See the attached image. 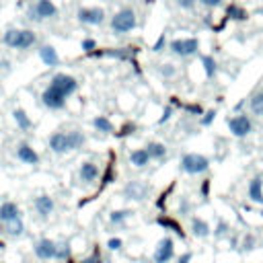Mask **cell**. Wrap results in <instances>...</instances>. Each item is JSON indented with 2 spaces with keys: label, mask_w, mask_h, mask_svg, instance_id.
<instances>
[{
  "label": "cell",
  "mask_w": 263,
  "mask_h": 263,
  "mask_svg": "<svg viewBox=\"0 0 263 263\" xmlns=\"http://www.w3.org/2000/svg\"><path fill=\"white\" fill-rule=\"evenodd\" d=\"M2 43L10 49H29L37 43V35L33 29H16L10 27L2 35Z\"/></svg>",
  "instance_id": "1"
},
{
  "label": "cell",
  "mask_w": 263,
  "mask_h": 263,
  "mask_svg": "<svg viewBox=\"0 0 263 263\" xmlns=\"http://www.w3.org/2000/svg\"><path fill=\"white\" fill-rule=\"evenodd\" d=\"M136 25H138V18L134 8H121L111 16V31L117 35L129 33L132 29H136Z\"/></svg>",
  "instance_id": "2"
},
{
  "label": "cell",
  "mask_w": 263,
  "mask_h": 263,
  "mask_svg": "<svg viewBox=\"0 0 263 263\" xmlns=\"http://www.w3.org/2000/svg\"><path fill=\"white\" fill-rule=\"evenodd\" d=\"M55 16H58V6L53 4V0H35V4H31L27 10V18L33 23H41Z\"/></svg>",
  "instance_id": "3"
},
{
  "label": "cell",
  "mask_w": 263,
  "mask_h": 263,
  "mask_svg": "<svg viewBox=\"0 0 263 263\" xmlns=\"http://www.w3.org/2000/svg\"><path fill=\"white\" fill-rule=\"evenodd\" d=\"M210 168V160L203 156V154H197V152H187L183 158H181V171L187 173V175H201Z\"/></svg>",
  "instance_id": "4"
},
{
  "label": "cell",
  "mask_w": 263,
  "mask_h": 263,
  "mask_svg": "<svg viewBox=\"0 0 263 263\" xmlns=\"http://www.w3.org/2000/svg\"><path fill=\"white\" fill-rule=\"evenodd\" d=\"M49 86L55 88L58 92H62V95L68 99V97H72V95L78 90V80H76L74 76H70V74L60 72V74H53V76H51Z\"/></svg>",
  "instance_id": "5"
},
{
  "label": "cell",
  "mask_w": 263,
  "mask_h": 263,
  "mask_svg": "<svg viewBox=\"0 0 263 263\" xmlns=\"http://www.w3.org/2000/svg\"><path fill=\"white\" fill-rule=\"evenodd\" d=\"M226 125H228L230 134L236 136V138H247L253 132V123H251V119H249L247 113H238V115L228 117L226 119Z\"/></svg>",
  "instance_id": "6"
},
{
  "label": "cell",
  "mask_w": 263,
  "mask_h": 263,
  "mask_svg": "<svg viewBox=\"0 0 263 263\" xmlns=\"http://www.w3.org/2000/svg\"><path fill=\"white\" fill-rule=\"evenodd\" d=\"M171 51L179 58H189V55H195L197 49H199V39L195 37H185V39H173L171 41Z\"/></svg>",
  "instance_id": "7"
},
{
  "label": "cell",
  "mask_w": 263,
  "mask_h": 263,
  "mask_svg": "<svg viewBox=\"0 0 263 263\" xmlns=\"http://www.w3.org/2000/svg\"><path fill=\"white\" fill-rule=\"evenodd\" d=\"M76 18H78V23H82V25L97 27V25H103V23H105V10L99 8V6H82V8H78Z\"/></svg>",
  "instance_id": "8"
},
{
  "label": "cell",
  "mask_w": 263,
  "mask_h": 263,
  "mask_svg": "<svg viewBox=\"0 0 263 263\" xmlns=\"http://www.w3.org/2000/svg\"><path fill=\"white\" fill-rule=\"evenodd\" d=\"M152 257H154V263H168L175 257V242H173V238L171 236L160 238Z\"/></svg>",
  "instance_id": "9"
},
{
  "label": "cell",
  "mask_w": 263,
  "mask_h": 263,
  "mask_svg": "<svg viewBox=\"0 0 263 263\" xmlns=\"http://www.w3.org/2000/svg\"><path fill=\"white\" fill-rule=\"evenodd\" d=\"M66 97L62 95V92H58L55 88H51L49 84H47V88L41 92V103L47 107V109H51V111H58V109H64L66 107Z\"/></svg>",
  "instance_id": "10"
},
{
  "label": "cell",
  "mask_w": 263,
  "mask_h": 263,
  "mask_svg": "<svg viewBox=\"0 0 263 263\" xmlns=\"http://www.w3.org/2000/svg\"><path fill=\"white\" fill-rule=\"evenodd\" d=\"M47 144H49V150H51L53 154H66V152H72L68 132H53V134L49 136Z\"/></svg>",
  "instance_id": "11"
},
{
  "label": "cell",
  "mask_w": 263,
  "mask_h": 263,
  "mask_svg": "<svg viewBox=\"0 0 263 263\" xmlns=\"http://www.w3.org/2000/svg\"><path fill=\"white\" fill-rule=\"evenodd\" d=\"M55 247H58L55 240H51V238H39L33 245V253L41 261H51V259H55Z\"/></svg>",
  "instance_id": "12"
},
{
  "label": "cell",
  "mask_w": 263,
  "mask_h": 263,
  "mask_svg": "<svg viewBox=\"0 0 263 263\" xmlns=\"http://www.w3.org/2000/svg\"><path fill=\"white\" fill-rule=\"evenodd\" d=\"M16 158H18L23 164H31V166L39 162L37 150H35L31 144H27V142H18V146H16Z\"/></svg>",
  "instance_id": "13"
},
{
  "label": "cell",
  "mask_w": 263,
  "mask_h": 263,
  "mask_svg": "<svg viewBox=\"0 0 263 263\" xmlns=\"http://www.w3.org/2000/svg\"><path fill=\"white\" fill-rule=\"evenodd\" d=\"M123 195L127 199H132V201H142L148 195V187L144 183H140V181H132V183H127L123 187Z\"/></svg>",
  "instance_id": "14"
},
{
  "label": "cell",
  "mask_w": 263,
  "mask_h": 263,
  "mask_svg": "<svg viewBox=\"0 0 263 263\" xmlns=\"http://www.w3.org/2000/svg\"><path fill=\"white\" fill-rule=\"evenodd\" d=\"M0 228H2V232H4L8 238H18V236H23V232H25V222H23V218L18 216V218H14V220H8V222L0 224Z\"/></svg>",
  "instance_id": "15"
},
{
  "label": "cell",
  "mask_w": 263,
  "mask_h": 263,
  "mask_svg": "<svg viewBox=\"0 0 263 263\" xmlns=\"http://www.w3.org/2000/svg\"><path fill=\"white\" fill-rule=\"evenodd\" d=\"M247 195H249V199L253 203H261L263 205V177L261 175H257V177L251 179L249 189H247Z\"/></svg>",
  "instance_id": "16"
},
{
  "label": "cell",
  "mask_w": 263,
  "mask_h": 263,
  "mask_svg": "<svg viewBox=\"0 0 263 263\" xmlns=\"http://www.w3.org/2000/svg\"><path fill=\"white\" fill-rule=\"evenodd\" d=\"M33 208H35V212L41 216V218H47L51 212H53V208H55V203H53V199L49 197V195H37L35 197V201H33Z\"/></svg>",
  "instance_id": "17"
},
{
  "label": "cell",
  "mask_w": 263,
  "mask_h": 263,
  "mask_svg": "<svg viewBox=\"0 0 263 263\" xmlns=\"http://www.w3.org/2000/svg\"><path fill=\"white\" fill-rule=\"evenodd\" d=\"M78 177H80L82 183H92L99 177V166L92 160H84L80 164V168H78Z\"/></svg>",
  "instance_id": "18"
},
{
  "label": "cell",
  "mask_w": 263,
  "mask_h": 263,
  "mask_svg": "<svg viewBox=\"0 0 263 263\" xmlns=\"http://www.w3.org/2000/svg\"><path fill=\"white\" fill-rule=\"evenodd\" d=\"M156 224H158V226H162L164 230H171V232H175L179 238H185V230H183V226H181V224H179L175 218L160 214V216H156Z\"/></svg>",
  "instance_id": "19"
},
{
  "label": "cell",
  "mask_w": 263,
  "mask_h": 263,
  "mask_svg": "<svg viewBox=\"0 0 263 263\" xmlns=\"http://www.w3.org/2000/svg\"><path fill=\"white\" fill-rule=\"evenodd\" d=\"M191 234H193L195 238H208V236L212 234V228H210V224H208L203 218L193 216V218H191Z\"/></svg>",
  "instance_id": "20"
},
{
  "label": "cell",
  "mask_w": 263,
  "mask_h": 263,
  "mask_svg": "<svg viewBox=\"0 0 263 263\" xmlns=\"http://www.w3.org/2000/svg\"><path fill=\"white\" fill-rule=\"evenodd\" d=\"M39 58H41V62H43L45 66H49V68H53V66L60 64V55H58V51H55L53 45H41V47H39Z\"/></svg>",
  "instance_id": "21"
},
{
  "label": "cell",
  "mask_w": 263,
  "mask_h": 263,
  "mask_svg": "<svg viewBox=\"0 0 263 263\" xmlns=\"http://www.w3.org/2000/svg\"><path fill=\"white\" fill-rule=\"evenodd\" d=\"M21 216V210L14 201H2L0 203V224L8 222V220H14Z\"/></svg>",
  "instance_id": "22"
},
{
  "label": "cell",
  "mask_w": 263,
  "mask_h": 263,
  "mask_svg": "<svg viewBox=\"0 0 263 263\" xmlns=\"http://www.w3.org/2000/svg\"><path fill=\"white\" fill-rule=\"evenodd\" d=\"M12 119H14L16 127H18L21 132H29V129L33 127L31 117H29V115H27V111H25V109H21V107H16V109L12 111Z\"/></svg>",
  "instance_id": "23"
},
{
  "label": "cell",
  "mask_w": 263,
  "mask_h": 263,
  "mask_svg": "<svg viewBox=\"0 0 263 263\" xmlns=\"http://www.w3.org/2000/svg\"><path fill=\"white\" fill-rule=\"evenodd\" d=\"M150 160H152V158H150V154L146 152V148H136V150L129 152V162H132L136 168H144V166H148Z\"/></svg>",
  "instance_id": "24"
},
{
  "label": "cell",
  "mask_w": 263,
  "mask_h": 263,
  "mask_svg": "<svg viewBox=\"0 0 263 263\" xmlns=\"http://www.w3.org/2000/svg\"><path fill=\"white\" fill-rule=\"evenodd\" d=\"M146 152L150 154L152 160H162L166 156V146L162 142H148L146 144Z\"/></svg>",
  "instance_id": "25"
},
{
  "label": "cell",
  "mask_w": 263,
  "mask_h": 263,
  "mask_svg": "<svg viewBox=\"0 0 263 263\" xmlns=\"http://www.w3.org/2000/svg\"><path fill=\"white\" fill-rule=\"evenodd\" d=\"M92 127H95L97 132H101V134H111V132H113V123H111V119L105 117V115H97V117L92 119Z\"/></svg>",
  "instance_id": "26"
},
{
  "label": "cell",
  "mask_w": 263,
  "mask_h": 263,
  "mask_svg": "<svg viewBox=\"0 0 263 263\" xmlns=\"http://www.w3.org/2000/svg\"><path fill=\"white\" fill-rule=\"evenodd\" d=\"M201 66H203V72L208 78H214L216 72H218V64L214 60V55H201Z\"/></svg>",
  "instance_id": "27"
},
{
  "label": "cell",
  "mask_w": 263,
  "mask_h": 263,
  "mask_svg": "<svg viewBox=\"0 0 263 263\" xmlns=\"http://www.w3.org/2000/svg\"><path fill=\"white\" fill-rule=\"evenodd\" d=\"M68 136H70V146H72V150L82 148V146H84V142H86V136H84L80 129H70V132H68Z\"/></svg>",
  "instance_id": "28"
},
{
  "label": "cell",
  "mask_w": 263,
  "mask_h": 263,
  "mask_svg": "<svg viewBox=\"0 0 263 263\" xmlns=\"http://www.w3.org/2000/svg\"><path fill=\"white\" fill-rule=\"evenodd\" d=\"M70 255H72V249H70V242H58L55 247V261H70Z\"/></svg>",
  "instance_id": "29"
},
{
  "label": "cell",
  "mask_w": 263,
  "mask_h": 263,
  "mask_svg": "<svg viewBox=\"0 0 263 263\" xmlns=\"http://www.w3.org/2000/svg\"><path fill=\"white\" fill-rule=\"evenodd\" d=\"M129 216H132V210H113V212L109 214V222L117 226V224H123Z\"/></svg>",
  "instance_id": "30"
},
{
  "label": "cell",
  "mask_w": 263,
  "mask_h": 263,
  "mask_svg": "<svg viewBox=\"0 0 263 263\" xmlns=\"http://www.w3.org/2000/svg\"><path fill=\"white\" fill-rule=\"evenodd\" d=\"M226 16L232 18V21H245V18H247V12H245L238 4H230V6L226 8Z\"/></svg>",
  "instance_id": "31"
},
{
  "label": "cell",
  "mask_w": 263,
  "mask_h": 263,
  "mask_svg": "<svg viewBox=\"0 0 263 263\" xmlns=\"http://www.w3.org/2000/svg\"><path fill=\"white\" fill-rule=\"evenodd\" d=\"M251 111L255 113V115H263V92H257V95H253V99H251Z\"/></svg>",
  "instance_id": "32"
},
{
  "label": "cell",
  "mask_w": 263,
  "mask_h": 263,
  "mask_svg": "<svg viewBox=\"0 0 263 263\" xmlns=\"http://www.w3.org/2000/svg\"><path fill=\"white\" fill-rule=\"evenodd\" d=\"M228 232H230V226H228V222H224V220H220V222L216 224V228H214V236H218V238L226 236Z\"/></svg>",
  "instance_id": "33"
},
{
  "label": "cell",
  "mask_w": 263,
  "mask_h": 263,
  "mask_svg": "<svg viewBox=\"0 0 263 263\" xmlns=\"http://www.w3.org/2000/svg\"><path fill=\"white\" fill-rule=\"evenodd\" d=\"M80 47H82V51H84V53H92V51L97 49V41H95V39H90V37H86V39H82Z\"/></svg>",
  "instance_id": "34"
},
{
  "label": "cell",
  "mask_w": 263,
  "mask_h": 263,
  "mask_svg": "<svg viewBox=\"0 0 263 263\" xmlns=\"http://www.w3.org/2000/svg\"><path fill=\"white\" fill-rule=\"evenodd\" d=\"M78 263H103V257H101V251L99 249H95L88 257H84L82 261H78Z\"/></svg>",
  "instance_id": "35"
},
{
  "label": "cell",
  "mask_w": 263,
  "mask_h": 263,
  "mask_svg": "<svg viewBox=\"0 0 263 263\" xmlns=\"http://www.w3.org/2000/svg\"><path fill=\"white\" fill-rule=\"evenodd\" d=\"M121 247H123V240H121L119 236H113V238L107 240V249H109V251H119Z\"/></svg>",
  "instance_id": "36"
},
{
  "label": "cell",
  "mask_w": 263,
  "mask_h": 263,
  "mask_svg": "<svg viewBox=\"0 0 263 263\" xmlns=\"http://www.w3.org/2000/svg\"><path fill=\"white\" fill-rule=\"evenodd\" d=\"M175 72H177V70H175V66H173V64H162V66H160V74H162L164 78L175 76Z\"/></svg>",
  "instance_id": "37"
},
{
  "label": "cell",
  "mask_w": 263,
  "mask_h": 263,
  "mask_svg": "<svg viewBox=\"0 0 263 263\" xmlns=\"http://www.w3.org/2000/svg\"><path fill=\"white\" fill-rule=\"evenodd\" d=\"M242 249H245V251L255 249V236H253V234H247V236L242 238Z\"/></svg>",
  "instance_id": "38"
},
{
  "label": "cell",
  "mask_w": 263,
  "mask_h": 263,
  "mask_svg": "<svg viewBox=\"0 0 263 263\" xmlns=\"http://www.w3.org/2000/svg\"><path fill=\"white\" fill-rule=\"evenodd\" d=\"M201 6H205V8H218V6H222V2L224 0H197Z\"/></svg>",
  "instance_id": "39"
},
{
  "label": "cell",
  "mask_w": 263,
  "mask_h": 263,
  "mask_svg": "<svg viewBox=\"0 0 263 263\" xmlns=\"http://www.w3.org/2000/svg\"><path fill=\"white\" fill-rule=\"evenodd\" d=\"M214 119H216V111L212 109V111H205V113H203V117H201V123H203V125H210Z\"/></svg>",
  "instance_id": "40"
},
{
  "label": "cell",
  "mask_w": 263,
  "mask_h": 263,
  "mask_svg": "<svg viewBox=\"0 0 263 263\" xmlns=\"http://www.w3.org/2000/svg\"><path fill=\"white\" fill-rule=\"evenodd\" d=\"M171 115H173V107L168 105V107L162 111V117L158 119V123H164V121H168V119H171Z\"/></svg>",
  "instance_id": "41"
},
{
  "label": "cell",
  "mask_w": 263,
  "mask_h": 263,
  "mask_svg": "<svg viewBox=\"0 0 263 263\" xmlns=\"http://www.w3.org/2000/svg\"><path fill=\"white\" fill-rule=\"evenodd\" d=\"M177 4H179L181 8H185V10H191V8L195 6V0H177Z\"/></svg>",
  "instance_id": "42"
},
{
  "label": "cell",
  "mask_w": 263,
  "mask_h": 263,
  "mask_svg": "<svg viewBox=\"0 0 263 263\" xmlns=\"http://www.w3.org/2000/svg\"><path fill=\"white\" fill-rule=\"evenodd\" d=\"M208 193H210V179H205V181L201 183V195L208 197Z\"/></svg>",
  "instance_id": "43"
},
{
  "label": "cell",
  "mask_w": 263,
  "mask_h": 263,
  "mask_svg": "<svg viewBox=\"0 0 263 263\" xmlns=\"http://www.w3.org/2000/svg\"><path fill=\"white\" fill-rule=\"evenodd\" d=\"M162 45H164V35H160V37H158V41L154 43V47H152V49H154V51H160V47H162Z\"/></svg>",
  "instance_id": "44"
},
{
  "label": "cell",
  "mask_w": 263,
  "mask_h": 263,
  "mask_svg": "<svg viewBox=\"0 0 263 263\" xmlns=\"http://www.w3.org/2000/svg\"><path fill=\"white\" fill-rule=\"evenodd\" d=\"M191 257H193L191 253H183V255L179 257V261H177V263H189V261H191Z\"/></svg>",
  "instance_id": "45"
},
{
  "label": "cell",
  "mask_w": 263,
  "mask_h": 263,
  "mask_svg": "<svg viewBox=\"0 0 263 263\" xmlns=\"http://www.w3.org/2000/svg\"><path fill=\"white\" fill-rule=\"evenodd\" d=\"M0 249H4V242H2V240H0Z\"/></svg>",
  "instance_id": "46"
},
{
  "label": "cell",
  "mask_w": 263,
  "mask_h": 263,
  "mask_svg": "<svg viewBox=\"0 0 263 263\" xmlns=\"http://www.w3.org/2000/svg\"><path fill=\"white\" fill-rule=\"evenodd\" d=\"M261 92H263V90H261Z\"/></svg>",
  "instance_id": "47"
}]
</instances>
